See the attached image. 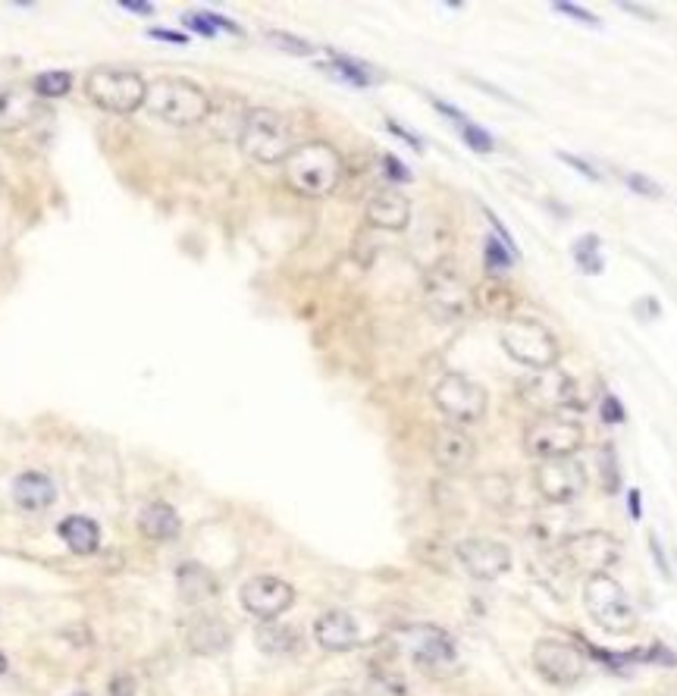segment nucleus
<instances>
[{"label":"nucleus","instance_id":"obj_33","mask_svg":"<svg viewBox=\"0 0 677 696\" xmlns=\"http://www.w3.org/2000/svg\"><path fill=\"white\" fill-rule=\"evenodd\" d=\"M599 477H602V486L605 493H618L621 486V468H618V452L612 443H605L599 449Z\"/></svg>","mask_w":677,"mask_h":696},{"label":"nucleus","instance_id":"obj_42","mask_svg":"<svg viewBox=\"0 0 677 696\" xmlns=\"http://www.w3.org/2000/svg\"><path fill=\"white\" fill-rule=\"evenodd\" d=\"M558 160H565L568 167H574L580 176H587V179H593V182H599V179H602V176H599V173L587 164V160H580V157H574V154H558Z\"/></svg>","mask_w":677,"mask_h":696},{"label":"nucleus","instance_id":"obj_39","mask_svg":"<svg viewBox=\"0 0 677 696\" xmlns=\"http://www.w3.org/2000/svg\"><path fill=\"white\" fill-rule=\"evenodd\" d=\"M185 26H189L192 32H198V35H204V38L217 35L214 22H210V13H185Z\"/></svg>","mask_w":677,"mask_h":696},{"label":"nucleus","instance_id":"obj_47","mask_svg":"<svg viewBox=\"0 0 677 696\" xmlns=\"http://www.w3.org/2000/svg\"><path fill=\"white\" fill-rule=\"evenodd\" d=\"M649 546H652V555H656V562H659L662 574H668V562H665V555H662V546H659V540H656V537H649Z\"/></svg>","mask_w":677,"mask_h":696},{"label":"nucleus","instance_id":"obj_15","mask_svg":"<svg viewBox=\"0 0 677 696\" xmlns=\"http://www.w3.org/2000/svg\"><path fill=\"white\" fill-rule=\"evenodd\" d=\"M408 640V653L411 659L420 665V668H427V671H449L455 665V640L436 628V624H420V628H411L405 634Z\"/></svg>","mask_w":677,"mask_h":696},{"label":"nucleus","instance_id":"obj_49","mask_svg":"<svg viewBox=\"0 0 677 696\" xmlns=\"http://www.w3.org/2000/svg\"><path fill=\"white\" fill-rule=\"evenodd\" d=\"M326 696H355L352 690H333V693H326Z\"/></svg>","mask_w":677,"mask_h":696},{"label":"nucleus","instance_id":"obj_27","mask_svg":"<svg viewBox=\"0 0 677 696\" xmlns=\"http://www.w3.org/2000/svg\"><path fill=\"white\" fill-rule=\"evenodd\" d=\"M254 640H258V646L264 649L267 656H295L301 649V634L292 628V624H279L276 618L258 624V634H254Z\"/></svg>","mask_w":677,"mask_h":696},{"label":"nucleus","instance_id":"obj_32","mask_svg":"<svg viewBox=\"0 0 677 696\" xmlns=\"http://www.w3.org/2000/svg\"><path fill=\"white\" fill-rule=\"evenodd\" d=\"M574 261L580 264L583 273H602V254H599V239L596 236H583L574 242Z\"/></svg>","mask_w":677,"mask_h":696},{"label":"nucleus","instance_id":"obj_10","mask_svg":"<svg viewBox=\"0 0 677 696\" xmlns=\"http://www.w3.org/2000/svg\"><path fill=\"white\" fill-rule=\"evenodd\" d=\"M433 402L446 414V421H452L455 427H468L483 421L486 389L464 374H446L433 389Z\"/></svg>","mask_w":677,"mask_h":696},{"label":"nucleus","instance_id":"obj_23","mask_svg":"<svg viewBox=\"0 0 677 696\" xmlns=\"http://www.w3.org/2000/svg\"><path fill=\"white\" fill-rule=\"evenodd\" d=\"M138 530L145 533L148 540L154 543H170L179 537L182 530V521L176 515V508L167 505V502H151L142 508V515H138Z\"/></svg>","mask_w":677,"mask_h":696},{"label":"nucleus","instance_id":"obj_43","mask_svg":"<svg viewBox=\"0 0 677 696\" xmlns=\"http://www.w3.org/2000/svg\"><path fill=\"white\" fill-rule=\"evenodd\" d=\"M110 696H135V681L132 675H116L110 681Z\"/></svg>","mask_w":677,"mask_h":696},{"label":"nucleus","instance_id":"obj_38","mask_svg":"<svg viewBox=\"0 0 677 696\" xmlns=\"http://www.w3.org/2000/svg\"><path fill=\"white\" fill-rule=\"evenodd\" d=\"M555 13H565L571 16L574 22H580V26H590V29H599V19L590 13V10H583V7H574V4H552Z\"/></svg>","mask_w":677,"mask_h":696},{"label":"nucleus","instance_id":"obj_5","mask_svg":"<svg viewBox=\"0 0 677 696\" xmlns=\"http://www.w3.org/2000/svg\"><path fill=\"white\" fill-rule=\"evenodd\" d=\"M583 606H587L599 628L609 634H630L637 628V612L612 574H593L583 580Z\"/></svg>","mask_w":677,"mask_h":696},{"label":"nucleus","instance_id":"obj_3","mask_svg":"<svg viewBox=\"0 0 677 696\" xmlns=\"http://www.w3.org/2000/svg\"><path fill=\"white\" fill-rule=\"evenodd\" d=\"M239 148L254 164H286V157L295 151V135L283 113L270 107H254L245 113V123L239 132Z\"/></svg>","mask_w":677,"mask_h":696},{"label":"nucleus","instance_id":"obj_28","mask_svg":"<svg viewBox=\"0 0 677 696\" xmlns=\"http://www.w3.org/2000/svg\"><path fill=\"white\" fill-rule=\"evenodd\" d=\"M474 301L486 314H508L515 308V292H511L502 280H489L480 289H474Z\"/></svg>","mask_w":677,"mask_h":696},{"label":"nucleus","instance_id":"obj_24","mask_svg":"<svg viewBox=\"0 0 677 696\" xmlns=\"http://www.w3.org/2000/svg\"><path fill=\"white\" fill-rule=\"evenodd\" d=\"M232 643V634L226 628V621L217 615H201L192 621L189 628V646L195 649L198 656H217Z\"/></svg>","mask_w":677,"mask_h":696},{"label":"nucleus","instance_id":"obj_18","mask_svg":"<svg viewBox=\"0 0 677 696\" xmlns=\"http://www.w3.org/2000/svg\"><path fill=\"white\" fill-rule=\"evenodd\" d=\"M474 452H477L474 439L455 424H446L433 433V461L442 471H452V474L464 471L474 461Z\"/></svg>","mask_w":677,"mask_h":696},{"label":"nucleus","instance_id":"obj_4","mask_svg":"<svg viewBox=\"0 0 677 696\" xmlns=\"http://www.w3.org/2000/svg\"><path fill=\"white\" fill-rule=\"evenodd\" d=\"M85 95L88 101L116 113V116H129L138 107H145V95H148V82L132 73V69H120V66H98L91 69L85 79Z\"/></svg>","mask_w":677,"mask_h":696},{"label":"nucleus","instance_id":"obj_21","mask_svg":"<svg viewBox=\"0 0 677 696\" xmlns=\"http://www.w3.org/2000/svg\"><path fill=\"white\" fill-rule=\"evenodd\" d=\"M571 524H574V512H571V505H540L533 512V521H530V530H533V537L546 543V546H562L568 537H571Z\"/></svg>","mask_w":677,"mask_h":696},{"label":"nucleus","instance_id":"obj_13","mask_svg":"<svg viewBox=\"0 0 677 696\" xmlns=\"http://www.w3.org/2000/svg\"><path fill=\"white\" fill-rule=\"evenodd\" d=\"M533 483H536V493H540L546 502L571 505L583 493L587 477H583V468H580L577 458H549V461L536 464Z\"/></svg>","mask_w":677,"mask_h":696},{"label":"nucleus","instance_id":"obj_2","mask_svg":"<svg viewBox=\"0 0 677 696\" xmlns=\"http://www.w3.org/2000/svg\"><path fill=\"white\" fill-rule=\"evenodd\" d=\"M145 110L170 126H198L210 116L214 104H210V95L201 85L189 79L163 76V79L148 82Z\"/></svg>","mask_w":677,"mask_h":696},{"label":"nucleus","instance_id":"obj_1","mask_svg":"<svg viewBox=\"0 0 677 696\" xmlns=\"http://www.w3.org/2000/svg\"><path fill=\"white\" fill-rule=\"evenodd\" d=\"M345 173L342 164V154L326 145V142H305V145H295V151L286 157L283 164V176L286 185L301 195V198H326L339 189Z\"/></svg>","mask_w":677,"mask_h":696},{"label":"nucleus","instance_id":"obj_40","mask_svg":"<svg viewBox=\"0 0 677 696\" xmlns=\"http://www.w3.org/2000/svg\"><path fill=\"white\" fill-rule=\"evenodd\" d=\"M602 421L605 424H621L624 421V408L615 396H605L602 399Z\"/></svg>","mask_w":677,"mask_h":696},{"label":"nucleus","instance_id":"obj_45","mask_svg":"<svg viewBox=\"0 0 677 696\" xmlns=\"http://www.w3.org/2000/svg\"><path fill=\"white\" fill-rule=\"evenodd\" d=\"M627 508H630V515H634V521H640V490H630V496H627Z\"/></svg>","mask_w":677,"mask_h":696},{"label":"nucleus","instance_id":"obj_11","mask_svg":"<svg viewBox=\"0 0 677 696\" xmlns=\"http://www.w3.org/2000/svg\"><path fill=\"white\" fill-rule=\"evenodd\" d=\"M533 668L546 684L555 687H571L583 675H587V659H583L580 646L571 640H558V637H543L533 646Z\"/></svg>","mask_w":677,"mask_h":696},{"label":"nucleus","instance_id":"obj_36","mask_svg":"<svg viewBox=\"0 0 677 696\" xmlns=\"http://www.w3.org/2000/svg\"><path fill=\"white\" fill-rule=\"evenodd\" d=\"M621 179H624V185H627L630 192H637V195H643V198H662V185L652 182V179H646L643 173H624Z\"/></svg>","mask_w":677,"mask_h":696},{"label":"nucleus","instance_id":"obj_48","mask_svg":"<svg viewBox=\"0 0 677 696\" xmlns=\"http://www.w3.org/2000/svg\"><path fill=\"white\" fill-rule=\"evenodd\" d=\"M123 10H132V13H138V16H148L154 7L151 4H129V0H123V4H120Z\"/></svg>","mask_w":677,"mask_h":696},{"label":"nucleus","instance_id":"obj_30","mask_svg":"<svg viewBox=\"0 0 677 696\" xmlns=\"http://www.w3.org/2000/svg\"><path fill=\"white\" fill-rule=\"evenodd\" d=\"M483 264H486V273H493V280H502V276L511 270V264H515V254H511V251L505 248V242L486 239Z\"/></svg>","mask_w":677,"mask_h":696},{"label":"nucleus","instance_id":"obj_29","mask_svg":"<svg viewBox=\"0 0 677 696\" xmlns=\"http://www.w3.org/2000/svg\"><path fill=\"white\" fill-rule=\"evenodd\" d=\"M326 69H330L333 76L352 82V85H373V82H377L373 69H367L364 63H358L352 57H342V54H333V60H330V66H326Z\"/></svg>","mask_w":677,"mask_h":696},{"label":"nucleus","instance_id":"obj_26","mask_svg":"<svg viewBox=\"0 0 677 696\" xmlns=\"http://www.w3.org/2000/svg\"><path fill=\"white\" fill-rule=\"evenodd\" d=\"M60 537H63V543L73 549L76 555H91V552H98V546H101V530H98V524L91 521V518H85V515H69V518H63L60 521Z\"/></svg>","mask_w":677,"mask_h":696},{"label":"nucleus","instance_id":"obj_16","mask_svg":"<svg viewBox=\"0 0 677 696\" xmlns=\"http://www.w3.org/2000/svg\"><path fill=\"white\" fill-rule=\"evenodd\" d=\"M41 95L32 82L0 85V132H19L38 120Z\"/></svg>","mask_w":677,"mask_h":696},{"label":"nucleus","instance_id":"obj_44","mask_svg":"<svg viewBox=\"0 0 677 696\" xmlns=\"http://www.w3.org/2000/svg\"><path fill=\"white\" fill-rule=\"evenodd\" d=\"M389 132H395V135H399V138H405V142H408V145H411L414 151H420V145H424V142H420V138H417V135H411L408 129H402L399 123H392V120H389Z\"/></svg>","mask_w":677,"mask_h":696},{"label":"nucleus","instance_id":"obj_14","mask_svg":"<svg viewBox=\"0 0 677 696\" xmlns=\"http://www.w3.org/2000/svg\"><path fill=\"white\" fill-rule=\"evenodd\" d=\"M239 599H242V609L248 615L261 618V621H273L292 609L295 590L286 584V580L264 574V577H251L248 584H242Z\"/></svg>","mask_w":677,"mask_h":696},{"label":"nucleus","instance_id":"obj_41","mask_svg":"<svg viewBox=\"0 0 677 696\" xmlns=\"http://www.w3.org/2000/svg\"><path fill=\"white\" fill-rule=\"evenodd\" d=\"M383 167H386V176H389V179H395V182H408V179H411L408 167L402 164V160H395L392 154H386V157H383Z\"/></svg>","mask_w":677,"mask_h":696},{"label":"nucleus","instance_id":"obj_7","mask_svg":"<svg viewBox=\"0 0 677 696\" xmlns=\"http://www.w3.org/2000/svg\"><path fill=\"white\" fill-rule=\"evenodd\" d=\"M499 339L508 358H515L524 367L549 370L558 361V339L536 320H505Z\"/></svg>","mask_w":677,"mask_h":696},{"label":"nucleus","instance_id":"obj_20","mask_svg":"<svg viewBox=\"0 0 677 696\" xmlns=\"http://www.w3.org/2000/svg\"><path fill=\"white\" fill-rule=\"evenodd\" d=\"M314 637L323 649H330V653H345V649H352L358 643V624L348 612L333 609V612H323L314 621Z\"/></svg>","mask_w":677,"mask_h":696},{"label":"nucleus","instance_id":"obj_22","mask_svg":"<svg viewBox=\"0 0 677 696\" xmlns=\"http://www.w3.org/2000/svg\"><path fill=\"white\" fill-rule=\"evenodd\" d=\"M13 499L19 508H26V512H44V508H51L54 499H57V486L48 474L41 471H26L19 474L16 483H13Z\"/></svg>","mask_w":677,"mask_h":696},{"label":"nucleus","instance_id":"obj_8","mask_svg":"<svg viewBox=\"0 0 677 696\" xmlns=\"http://www.w3.org/2000/svg\"><path fill=\"white\" fill-rule=\"evenodd\" d=\"M583 446V427L562 414H540L527 424L524 449L527 455L549 461V458H574Z\"/></svg>","mask_w":677,"mask_h":696},{"label":"nucleus","instance_id":"obj_46","mask_svg":"<svg viewBox=\"0 0 677 696\" xmlns=\"http://www.w3.org/2000/svg\"><path fill=\"white\" fill-rule=\"evenodd\" d=\"M151 35H154V38H160V41H173V44H185V41H189V38L179 35V32H163V29H154Z\"/></svg>","mask_w":677,"mask_h":696},{"label":"nucleus","instance_id":"obj_31","mask_svg":"<svg viewBox=\"0 0 677 696\" xmlns=\"http://www.w3.org/2000/svg\"><path fill=\"white\" fill-rule=\"evenodd\" d=\"M32 85L41 95V101L44 98H66L69 88H73V76L63 73V69H51V73H41Z\"/></svg>","mask_w":677,"mask_h":696},{"label":"nucleus","instance_id":"obj_19","mask_svg":"<svg viewBox=\"0 0 677 696\" xmlns=\"http://www.w3.org/2000/svg\"><path fill=\"white\" fill-rule=\"evenodd\" d=\"M364 217H367V223L373 229L399 232L411 220V201L399 189H380V192H373V198L367 201Z\"/></svg>","mask_w":677,"mask_h":696},{"label":"nucleus","instance_id":"obj_34","mask_svg":"<svg viewBox=\"0 0 677 696\" xmlns=\"http://www.w3.org/2000/svg\"><path fill=\"white\" fill-rule=\"evenodd\" d=\"M367 696H408V687L399 675H392V671H377V675L367 681Z\"/></svg>","mask_w":677,"mask_h":696},{"label":"nucleus","instance_id":"obj_37","mask_svg":"<svg viewBox=\"0 0 677 696\" xmlns=\"http://www.w3.org/2000/svg\"><path fill=\"white\" fill-rule=\"evenodd\" d=\"M461 135H464V142H468V145H471L474 151H480V154H489V151L496 148L493 138H489V132L477 129L474 123H464V126H461Z\"/></svg>","mask_w":677,"mask_h":696},{"label":"nucleus","instance_id":"obj_6","mask_svg":"<svg viewBox=\"0 0 677 696\" xmlns=\"http://www.w3.org/2000/svg\"><path fill=\"white\" fill-rule=\"evenodd\" d=\"M424 305L436 320H458L471 311L474 289L461 276V270L449 261H442L427 270L424 276Z\"/></svg>","mask_w":677,"mask_h":696},{"label":"nucleus","instance_id":"obj_35","mask_svg":"<svg viewBox=\"0 0 677 696\" xmlns=\"http://www.w3.org/2000/svg\"><path fill=\"white\" fill-rule=\"evenodd\" d=\"M267 41L276 44L279 51H286V54H295V57H311L314 48L305 41V38H295L289 32H267Z\"/></svg>","mask_w":677,"mask_h":696},{"label":"nucleus","instance_id":"obj_25","mask_svg":"<svg viewBox=\"0 0 677 696\" xmlns=\"http://www.w3.org/2000/svg\"><path fill=\"white\" fill-rule=\"evenodd\" d=\"M176 587H179V596H182L185 602H192V606H198V602H207V599H214V596L220 593L217 577L210 574L204 565H198V562L179 565V571H176Z\"/></svg>","mask_w":677,"mask_h":696},{"label":"nucleus","instance_id":"obj_9","mask_svg":"<svg viewBox=\"0 0 677 696\" xmlns=\"http://www.w3.org/2000/svg\"><path fill=\"white\" fill-rule=\"evenodd\" d=\"M568 565L577 574H609L621 562V543L609 530H577L562 543Z\"/></svg>","mask_w":677,"mask_h":696},{"label":"nucleus","instance_id":"obj_12","mask_svg":"<svg viewBox=\"0 0 677 696\" xmlns=\"http://www.w3.org/2000/svg\"><path fill=\"white\" fill-rule=\"evenodd\" d=\"M521 396L524 402L540 411V414H562L568 408H580V392H577V383L562 374V370H540V374H533L524 386H521Z\"/></svg>","mask_w":677,"mask_h":696},{"label":"nucleus","instance_id":"obj_50","mask_svg":"<svg viewBox=\"0 0 677 696\" xmlns=\"http://www.w3.org/2000/svg\"><path fill=\"white\" fill-rule=\"evenodd\" d=\"M4 668H7V659H4V653H0V675H4Z\"/></svg>","mask_w":677,"mask_h":696},{"label":"nucleus","instance_id":"obj_17","mask_svg":"<svg viewBox=\"0 0 677 696\" xmlns=\"http://www.w3.org/2000/svg\"><path fill=\"white\" fill-rule=\"evenodd\" d=\"M458 559H461L464 568H468V574L477 577V580H496L511 568L508 546H502L496 540H483V537L464 540L458 546Z\"/></svg>","mask_w":677,"mask_h":696}]
</instances>
